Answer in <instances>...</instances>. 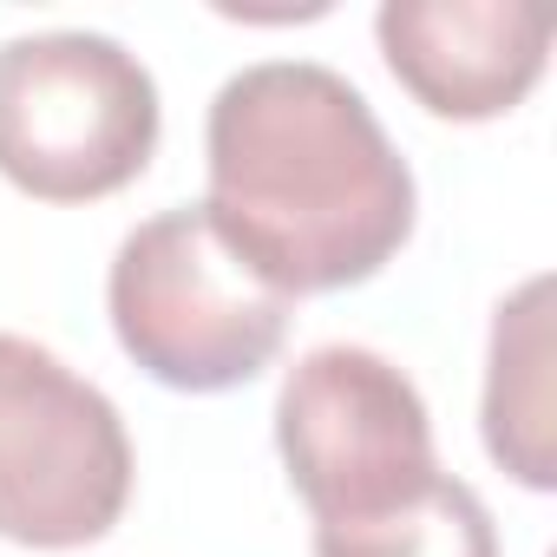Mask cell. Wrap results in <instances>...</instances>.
<instances>
[{"label": "cell", "instance_id": "6da1fadb", "mask_svg": "<svg viewBox=\"0 0 557 557\" xmlns=\"http://www.w3.org/2000/svg\"><path fill=\"white\" fill-rule=\"evenodd\" d=\"M203 164L210 230L289 302L368 283L413 236V171L335 66L262 60L223 79Z\"/></svg>", "mask_w": 557, "mask_h": 557}, {"label": "cell", "instance_id": "7a4b0ae2", "mask_svg": "<svg viewBox=\"0 0 557 557\" xmlns=\"http://www.w3.org/2000/svg\"><path fill=\"white\" fill-rule=\"evenodd\" d=\"M119 348L177 394H223L256 381L289 335V296L210 230L203 203L138 223L106 275Z\"/></svg>", "mask_w": 557, "mask_h": 557}, {"label": "cell", "instance_id": "3957f363", "mask_svg": "<svg viewBox=\"0 0 557 557\" xmlns=\"http://www.w3.org/2000/svg\"><path fill=\"white\" fill-rule=\"evenodd\" d=\"M158 151V86L106 34H21L0 47V177L40 203L125 190Z\"/></svg>", "mask_w": 557, "mask_h": 557}, {"label": "cell", "instance_id": "277c9868", "mask_svg": "<svg viewBox=\"0 0 557 557\" xmlns=\"http://www.w3.org/2000/svg\"><path fill=\"white\" fill-rule=\"evenodd\" d=\"M132 498L119 407L53 348L0 335V537L27 550L99 544Z\"/></svg>", "mask_w": 557, "mask_h": 557}, {"label": "cell", "instance_id": "5b68a950", "mask_svg": "<svg viewBox=\"0 0 557 557\" xmlns=\"http://www.w3.org/2000/svg\"><path fill=\"white\" fill-rule=\"evenodd\" d=\"M275 446L315 524H361L440 479L420 387L374 348H309L275 394Z\"/></svg>", "mask_w": 557, "mask_h": 557}, {"label": "cell", "instance_id": "8992f818", "mask_svg": "<svg viewBox=\"0 0 557 557\" xmlns=\"http://www.w3.org/2000/svg\"><path fill=\"white\" fill-rule=\"evenodd\" d=\"M387 73L433 119H498L524 106L550 60V21L524 0H387L374 14Z\"/></svg>", "mask_w": 557, "mask_h": 557}, {"label": "cell", "instance_id": "52a82bcc", "mask_svg": "<svg viewBox=\"0 0 557 557\" xmlns=\"http://www.w3.org/2000/svg\"><path fill=\"white\" fill-rule=\"evenodd\" d=\"M485 453L531 492L557 485V453H550V275H531L492 315Z\"/></svg>", "mask_w": 557, "mask_h": 557}, {"label": "cell", "instance_id": "ba28073f", "mask_svg": "<svg viewBox=\"0 0 557 557\" xmlns=\"http://www.w3.org/2000/svg\"><path fill=\"white\" fill-rule=\"evenodd\" d=\"M315 557H498V531L485 498L440 472L407 505L361 524H315Z\"/></svg>", "mask_w": 557, "mask_h": 557}]
</instances>
